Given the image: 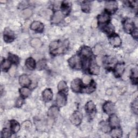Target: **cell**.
I'll use <instances>...</instances> for the list:
<instances>
[{"instance_id": "277c9868", "label": "cell", "mask_w": 138, "mask_h": 138, "mask_svg": "<svg viewBox=\"0 0 138 138\" xmlns=\"http://www.w3.org/2000/svg\"><path fill=\"white\" fill-rule=\"evenodd\" d=\"M103 110L107 114H111L115 110V105L111 102H107L103 105Z\"/></svg>"}, {"instance_id": "ba28073f", "label": "cell", "mask_w": 138, "mask_h": 138, "mask_svg": "<svg viewBox=\"0 0 138 138\" xmlns=\"http://www.w3.org/2000/svg\"><path fill=\"white\" fill-rule=\"evenodd\" d=\"M30 28L32 30L40 31L43 29V24L42 23H40V22L35 21L31 24Z\"/></svg>"}, {"instance_id": "52a82bcc", "label": "cell", "mask_w": 138, "mask_h": 138, "mask_svg": "<svg viewBox=\"0 0 138 138\" xmlns=\"http://www.w3.org/2000/svg\"><path fill=\"white\" fill-rule=\"evenodd\" d=\"M4 39L7 42H11L14 39L13 32L9 29H6L4 31Z\"/></svg>"}, {"instance_id": "6da1fadb", "label": "cell", "mask_w": 138, "mask_h": 138, "mask_svg": "<svg viewBox=\"0 0 138 138\" xmlns=\"http://www.w3.org/2000/svg\"><path fill=\"white\" fill-rule=\"evenodd\" d=\"M70 66L74 69H79L82 68V63L80 58L77 56H74L69 60Z\"/></svg>"}, {"instance_id": "83f0119b", "label": "cell", "mask_w": 138, "mask_h": 138, "mask_svg": "<svg viewBox=\"0 0 138 138\" xmlns=\"http://www.w3.org/2000/svg\"><path fill=\"white\" fill-rule=\"evenodd\" d=\"M100 126L101 130L104 132H107L110 131L109 126L105 122H102L100 124Z\"/></svg>"}, {"instance_id": "5b68a950", "label": "cell", "mask_w": 138, "mask_h": 138, "mask_svg": "<svg viewBox=\"0 0 138 138\" xmlns=\"http://www.w3.org/2000/svg\"><path fill=\"white\" fill-rule=\"evenodd\" d=\"M118 8L117 3L116 1H108L106 3V9L110 13H114Z\"/></svg>"}, {"instance_id": "2e32d148", "label": "cell", "mask_w": 138, "mask_h": 138, "mask_svg": "<svg viewBox=\"0 0 138 138\" xmlns=\"http://www.w3.org/2000/svg\"><path fill=\"white\" fill-rule=\"evenodd\" d=\"M58 113L59 110L58 108L56 106H52L48 111V116L51 118H55L57 117Z\"/></svg>"}, {"instance_id": "cb8c5ba5", "label": "cell", "mask_w": 138, "mask_h": 138, "mask_svg": "<svg viewBox=\"0 0 138 138\" xmlns=\"http://www.w3.org/2000/svg\"><path fill=\"white\" fill-rule=\"evenodd\" d=\"M111 135L113 137H120L122 135V131L120 128H116L112 131Z\"/></svg>"}, {"instance_id": "9a60e30c", "label": "cell", "mask_w": 138, "mask_h": 138, "mask_svg": "<svg viewBox=\"0 0 138 138\" xmlns=\"http://www.w3.org/2000/svg\"><path fill=\"white\" fill-rule=\"evenodd\" d=\"M62 19H63L62 14L59 11H57L53 15L52 19V22L55 24L58 23L62 21Z\"/></svg>"}, {"instance_id": "ab89813d", "label": "cell", "mask_w": 138, "mask_h": 138, "mask_svg": "<svg viewBox=\"0 0 138 138\" xmlns=\"http://www.w3.org/2000/svg\"><path fill=\"white\" fill-rule=\"evenodd\" d=\"M133 109L134 112L136 113V114H137V100L134 101V104L133 105Z\"/></svg>"}, {"instance_id": "d4e9b609", "label": "cell", "mask_w": 138, "mask_h": 138, "mask_svg": "<svg viewBox=\"0 0 138 138\" xmlns=\"http://www.w3.org/2000/svg\"><path fill=\"white\" fill-rule=\"evenodd\" d=\"M95 105L92 101H88L86 105V110L88 112H92L95 110Z\"/></svg>"}, {"instance_id": "f546056e", "label": "cell", "mask_w": 138, "mask_h": 138, "mask_svg": "<svg viewBox=\"0 0 138 138\" xmlns=\"http://www.w3.org/2000/svg\"><path fill=\"white\" fill-rule=\"evenodd\" d=\"M58 88L59 89V90L60 91H63L65 90L67 88V85L65 83V82H64V81H61L59 82L58 85Z\"/></svg>"}, {"instance_id": "44dd1931", "label": "cell", "mask_w": 138, "mask_h": 138, "mask_svg": "<svg viewBox=\"0 0 138 138\" xmlns=\"http://www.w3.org/2000/svg\"><path fill=\"white\" fill-rule=\"evenodd\" d=\"M10 124H11V128L12 129L13 131L15 133L17 132L20 129L19 124L17 122H16L15 120H11Z\"/></svg>"}, {"instance_id": "e575fe53", "label": "cell", "mask_w": 138, "mask_h": 138, "mask_svg": "<svg viewBox=\"0 0 138 138\" xmlns=\"http://www.w3.org/2000/svg\"><path fill=\"white\" fill-rule=\"evenodd\" d=\"M101 51H102V47L100 46V45H99V44L96 45L94 47V53L96 55L99 54Z\"/></svg>"}, {"instance_id": "f35d334b", "label": "cell", "mask_w": 138, "mask_h": 138, "mask_svg": "<svg viewBox=\"0 0 138 138\" xmlns=\"http://www.w3.org/2000/svg\"><path fill=\"white\" fill-rule=\"evenodd\" d=\"M83 82L84 83L86 84H88L90 83L91 82V79H90V77L88 76H85L83 79Z\"/></svg>"}, {"instance_id": "d6a6232c", "label": "cell", "mask_w": 138, "mask_h": 138, "mask_svg": "<svg viewBox=\"0 0 138 138\" xmlns=\"http://www.w3.org/2000/svg\"><path fill=\"white\" fill-rule=\"evenodd\" d=\"M95 84L92 83L90 86H88L86 88V91L87 93H91L93 91H94V90H95Z\"/></svg>"}, {"instance_id": "4316f807", "label": "cell", "mask_w": 138, "mask_h": 138, "mask_svg": "<svg viewBox=\"0 0 138 138\" xmlns=\"http://www.w3.org/2000/svg\"><path fill=\"white\" fill-rule=\"evenodd\" d=\"M10 67V62L8 60H4L2 63L1 68L2 70H6Z\"/></svg>"}, {"instance_id": "4dcf8cb0", "label": "cell", "mask_w": 138, "mask_h": 138, "mask_svg": "<svg viewBox=\"0 0 138 138\" xmlns=\"http://www.w3.org/2000/svg\"><path fill=\"white\" fill-rule=\"evenodd\" d=\"M9 59L13 63H14L15 64H17V63H19V58L15 55H12V54H10L9 56Z\"/></svg>"}, {"instance_id": "b9f144b4", "label": "cell", "mask_w": 138, "mask_h": 138, "mask_svg": "<svg viewBox=\"0 0 138 138\" xmlns=\"http://www.w3.org/2000/svg\"><path fill=\"white\" fill-rule=\"evenodd\" d=\"M133 36L135 38H137V30H134V32H133Z\"/></svg>"}, {"instance_id": "7a4b0ae2", "label": "cell", "mask_w": 138, "mask_h": 138, "mask_svg": "<svg viewBox=\"0 0 138 138\" xmlns=\"http://www.w3.org/2000/svg\"><path fill=\"white\" fill-rule=\"evenodd\" d=\"M82 120V113L78 111H76L74 113L70 118L71 122L74 125H78L80 124Z\"/></svg>"}, {"instance_id": "30bf717a", "label": "cell", "mask_w": 138, "mask_h": 138, "mask_svg": "<svg viewBox=\"0 0 138 138\" xmlns=\"http://www.w3.org/2000/svg\"><path fill=\"white\" fill-rule=\"evenodd\" d=\"M81 87V82L79 79H76L72 81L71 83V88L73 91L75 92H78Z\"/></svg>"}, {"instance_id": "484cf974", "label": "cell", "mask_w": 138, "mask_h": 138, "mask_svg": "<svg viewBox=\"0 0 138 138\" xmlns=\"http://www.w3.org/2000/svg\"><path fill=\"white\" fill-rule=\"evenodd\" d=\"M20 93L22 96H23L24 97H28L30 94L31 92L28 88L23 87V88H21Z\"/></svg>"}, {"instance_id": "836d02e7", "label": "cell", "mask_w": 138, "mask_h": 138, "mask_svg": "<svg viewBox=\"0 0 138 138\" xmlns=\"http://www.w3.org/2000/svg\"><path fill=\"white\" fill-rule=\"evenodd\" d=\"M104 30L105 31H106L107 33H111L114 30V28L111 24H109L107 26H106L105 27Z\"/></svg>"}, {"instance_id": "9c48e42d", "label": "cell", "mask_w": 138, "mask_h": 138, "mask_svg": "<svg viewBox=\"0 0 138 138\" xmlns=\"http://www.w3.org/2000/svg\"><path fill=\"white\" fill-rule=\"evenodd\" d=\"M124 28L126 31L131 32L134 29V23L131 20H127L124 23Z\"/></svg>"}, {"instance_id": "3957f363", "label": "cell", "mask_w": 138, "mask_h": 138, "mask_svg": "<svg viewBox=\"0 0 138 138\" xmlns=\"http://www.w3.org/2000/svg\"><path fill=\"white\" fill-rule=\"evenodd\" d=\"M109 41L111 44L115 47L120 46L121 43V40L120 37L116 34L112 35L109 38Z\"/></svg>"}, {"instance_id": "5bb4252c", "label": "cell", "mask_w": 138, "mask_h": 138, "mask_svg": "<svg viewBox=\"0 0 138 138\" xmlns=\"http://www.w3.org/2000/svg\"><path fill=\"white\" fill-rule=\"evenodd\" d=\"M124 70H125V67L123 64H117L115 70V72L116 76L118 77L120 76L123 74Z\"/></svg>"}, {"instance_id": "8992f818", "label": "cell", "mask_w": 138, "mask_h": 138, "mask_svg": "<svg viewBox=\"0 0 138 138\" xmlns=\"http://www.w3.org/2000/svg\"><path fill=\"white\" fill-rule=\"evenodd\" d=\"M67 98L63 93H58L56 97V103L59 106H63L66 104Z\"/></svg>"}, {"instance_id": "ac0fdd59", "label": "cell", "mask_w": 138, "mask_h": 138, "mask_svg": "<svg viewBox=\"0 0 138 138\" xmlns=\"http://www.w3.org/2000/svg\"><path fill=\"white\" fill-rule=\"evenodd\" d=\"M81 53L84 56L86 57L87 58L90 57L92 55V51L91 49L87 46H85L82 49V50H81Z\"/></svg>"}, {"instance_id": "4fadbf2b", "label": "cell", "mask_w": 138, "mask_h": 138, "mask_svg": "<svg viewBox=\"0 0 138 138\" xmlns=\"http://www.w3.org/2000/svg\"><path fill=\"white\" fill-rule=\"evenodd\" d=\"M19 82L22 86H28L30 84V80L28 76L25 75L20 76Z\"/></svg>"}, {"instance_id": "1f68e13d", "label": "cell", "mask_w": 138, "mask_h": 138, "mask_svg": "<svg viewBox=\"0 0 138 138\" xmlns=\"http://www.w3.org/2000/svg\"><path fill=\"white\" fill-rule=\"evenodd\" d=\"M11 135L10 131L8 129H3V130L2 132L1 136L2 137H10Z\"/></svg>"}, {"instance_id": "d590c367", "label": "cell", "mask_w": 138, "mask_h": 138, "mask_svg": "<svg viewBox=\"0 0 138 138\" xmlns=\"http://www.w3.org/2000/svg\"><path fill=\"white\" fill-rule=\"evenodd\" d=\"M82 10L85 11V12H88L90 10V6H89V4L87 3V2H85L84 4H82Z\"/></svg>"}, {"instance_id": "74e56055", "label": "cell", "mask_w": 138, "mask_h": 138, "mask_svg": "<svg viewBox=\"0 0 138 138\" xmlns=\"http://www.w3.org/2000/svg\"><path fill=\"white\" fill-rule=\"evenodd\" d=\"M70 9V7L69 5V3H67L65 2V4H64L63 7V10L64 13H68Z\"/></svg>"}, {"instance_id": "7c38bea8", "label": "cell", "mask_w": 138, "mask_h": 138, "mask_svg": "<svg viewBox=\"0 0 138 138\" xmlns=\"http://www.w3.org/2000/svg\"><path fill=\"white\" fill-rule=\"evenodd\" d=\"M43 98L46 101H49L52 99V92L50 89H46L43 92Z\"/></svg>"}, {"instance_id": "60d3db41", "label": "cell", "mask_w": 138, "mask_h": 138, "mask_svg": "<svg viewBox=\"0 0 138 138\" xmlns=\"http://www.w3.org/2000/svg\"><path fill=\"white\" fill-rule=\"evenodd\" d=\"M22 104V100H21V99H19L17 101V106L20 107L21 106Z\"/></svg>"}, {"instance_id": "e0dca14e", "label": "cell", "mask_w": 138, "mask_h": 138, "mask_svg": "<svg viewBox=\"0 0 138 138\" xmlns=\"http://www.w3.org/2000/svg\"><path fill=\"white\" fill-rule=\"evenodd\" d=\"M90 72L93 75H98L100 72V68L96 64H92L90 67Z\"/></svg>"}, {"instance_id": "7402d4cb", "label": "cell", "mask_w": 138, "mask_h": 138, "mask_svg": "<svg viewBox=\"0 0 138 138\" xmlns=\"http://www.w3.org/2000/svg\"><path fill=\"white\" fill-rule=\"evenodd\" d=\"M22 16L24 19H28L32 15V11L31 9H26L22 11Z\"/></svg>"}, {"instance_id": "8fae6325", "label": "cell", "mask_w": 138, "mask_h": 138, "mask_svg": "<svg viewBox=\"0 0 138 138\" xmlns=\"http://www.w3.org/2000/svg\"><path fill=\"white\" fill-rule=\"evenodd\" d=\"M30 45L35 49H38L42 46V42L40 39L38 38H34L30 40Z\"/></svg>"}, {"instance_id": "603a6c76", "label": "cell", "mask_w": 138, "mask_h": 138, "mask_svg": "<svg viewBox=\"0 0 138 138\" xmlns=\"http://www.w3.org/2000/svg\"><path fill=\"white\" fill-rule=\"evenodd\" d=\"M109 19H110L109 16L107 14L104 13L99 16L98 21L100 23H104L107 22L109 20Z\"/></svg>"}, {"instance_id": "ffe728a7", "label": "cell", "mask_w": 138, "mask_h": 138, "mask_svg": "<svg viewBox=\"0 0 138 138\" xmlns=\"http://www.w3.org/2000/svg\"><path fill=\"white\" fill-rule=\"evenodd\" d=\"M26 64L27 67L31 70H34L35 68V61L33 58H28L26 61Z\"/></svg>"}, {"instance_id": "8d00e7d4", "label": "cell", "mask_w": 138, "mask_h": 138, "mask_svg": "<svg viewBox=\"0 0 138 138\" xmlns=\"http://www.w3.org/2000/svg\"><path fill=\"white\" fill-rule=\"evenodd\" d=\"M45 62L44 61H40L37 64V68L38 69H42L45 66Z\"/></svg>"}, {"instance_id": "d6986e66", "label": "cell", "mask_w": 138, "mask_h": 138, "mask_svg": "<svg viewBox=\"0 0 138 138\" xmlns=\"http://www.w3.org/2000/svg\"><path fill=\"white\" fill-rule=\"evenodd\" d=\"M110 123L112 127H117L119 124V120L116 115H112L110 119Z\"/></svg>"}, {"instance_id": "f1b7e54d", "label": "cell", "mask_w": 138, "mask_h": 138, "mask_svg": "<svg viewBox=\"0 0 138 138\" xmlns=\"http://www.w3.org/2000/svg\"><path fill=\"white\" fill-rule=\"evenodd\" d=\"M58 47V43L56 41L52 42L50 44V49L51 51H55L56 49H57Z\"/></svg>"}]
</instances>
